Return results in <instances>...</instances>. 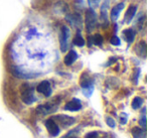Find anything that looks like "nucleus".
<instances>
[{
	"instance_id": "obj_18",
	"label": "nucleus",
	"mask_w": 147,
	"mask_h": 138,
	"mask_svg": "<svg viewBox=\"0 0 147 138\" xmlns=\"http://www.w3.org/2000/svg\"><path fill=\"white\" fill-rule=\"evenodd\" d=\"M69 19L75 26H79V25H81V23H82L81 22L82 19H81V16L79 14H73L71 17H69Z\"/></svg>"
},
{
	"instance_id": "obj_16",
	"label": "nucleus",
	"mask_w": 147,
	"mask_h": 138,
	"mask_svg": "<svg viewBox=\"0 0 147 138\" xmlns=\"http://www.w3.org/2000/svg\"><path fill=\"white\" fill-rule=\"evenodd\" d=\"M123 35H124V39L125 41H127L128 43H131L134 41V39H135V32L133 29L131 28H127L123 31Z\"/></svg>"
},
{
	"instance_id": "obj_13",
	"label": "nucleus",
	"mask_w": 147,
	"mask_h": 138,
	"mask_svg": "<svg viewBox=\"0 0 147 138\" xmlns=\"http://www.w3.org/2000/svg\"><path fill=\"white\" fill-rule=\"evenodd\" d=\"M135 51L139 57L145 59L146 57V43L144 41H140L138 45L135 47Z\"/></svg>"
},
{
	"instance_id": "obj_7",
	"label": "nucleus",
	"mask_w": 147,
	"mask_h": 138,
	"mask_svg": "<svg viewBox=\"0 0 147 138\" xmlns=\"http://www.w3.org/2000/svg\"><path fill=\"white\" fill-rule=\"evenodd\" d=\"M100 19L101 22L103 23L104 26L108 25V2L105 1L103 3V5L101 6V10H100Z\"/></svg>"
},
{
	"instance_id": "obj_17",
	"label": "nucleus",
	"mask_w": 147,
	"mask_h": 138,
	"mask_svg": "<svg viewBox=\"0 0 147 138\" xmlns=\"http://www.w3.org/2000/svg\"><path fill=\"white\" fill-rule=\"evenodd\" d=\"M74 45H77V47H84L85 45V39H83L82 34H81L80 31H78L76 34V37H75V39H74Z\"/></svg>"
},
{
	"instance_id": "obj_14",
	"label": "nucleus",
	"mask_w": 147,
	"mask_h": 138,
	"mask_svg": "<svg viewBox=\"0 0 147 138\" xmlns=\"http://www.w3.org/2000/svg\"><path fill=\"white\" fill-rule=\"evenodd\" d=\"M11 72H12V74L15 76V77L21 78V79H29V78L33 77V76L24 73V72H23L22 70L19 69L18 67H13L12 69H11Z\"/></svg>"
},
{
	"instance_id": "obj_19",
	"label": "nucleus",
	"mask_w": 147,
	"mask_h": 138,
	"mask_svg": "<svg viewBox=\"0 0 147 138\" xmlns=\"http://www.w3.org/2000/svg\"><path fill=\"white\" fill-rule=\"evenodd\" d=\"M92 41L94 45H103V37L101 34H99V33H97V34H95L94 37H92Z\"/></svg>"
},
{
	"instance_id": "obj_24",
	"label": "nucleus",
	"mask_w": 147,
	"mask_h": 138,
	"mask_svg": "<svg viewBox=\"0 0 147 138\" xmlns=\"http://www.w3.org/2000/svg\"><path fill=\"white\" fill-rule=\"evenodd\" d=\"M86 138H98V133L97 132H90L86 135Z\"/></svg>"
},
{
	"instance_id": "obj_15",
	"label": "nucleus",
	"mask_w": 147,
	"mask_h": 138,
	"mask_svg": "<svg viewBox=\"0 0 147 138\" xmlns=\"http://www.w3.org/2000/svg\"><path fill=\"white\" fill-rule=\"evenodd\" d=\"M93 85V80L91 79V77H89L87 74H84L81 77V86L84 89H89L91 88V86Z\"/></svg>"
},
{
	"instance_id": "obj_2",
	"label": "nucleus",
	"mask_w": 147,
	"mask_h": 138,
	"mask_svg": "<svg viewBox=\"0 0 147 138\" xmlns=\"http://www.w3.org/2000/svg\"><path fill=\"white\" fill-rule=\"evenodd\" d=\"M21 91V99L27 105H30L35 101V97L33 95V89L28 84H23L20 89Z\"/></svg>"
},
{
	"instance_id": "obj_3",
	"label": "nucleus",
	"mask_w": 147,
	"mask_h": 138,
	"mask_svg": "<svg viewBox=\"0 0 147 138\" xmlns=\"http://www.w3.org/2000/svg\"><path fill=\"white\" fill-rule=\"evenodd\" d=\"M71 37V31L69 28L65 25L61 26V33H59V47H61V51H67L69 47V41Z\"/></svg>"
},
{
	"instance_id": "obj_10",
	"label": "nucleus",
	"mask_w": 147,
	"mask_h": 138,
	"mask_svg": "<svg viewBox=\"0 0 147 138\" xmlns=\"http://www.w3.org/2000/svg\"><path fill=\"white\" fill-rule=\"evenodd\" d=\"M77 59H78V53H77L76 51L71 49V51H69V53H67V55L65 57L63 62H65V65L71 66L75 62L77 61Z\"/></svg>"
},
{
	"instance_id": "obj_1",
	"label": "nucleus",
	"mask_w": 147,
	"mask_h": 138,
	"mask_svg": "<svg viewBox=\"0 0 147 138\" xmlns=\"http://www.w3.org/2000/svg\"><path fill=\"white\" fill-rule=\"evenodd\" d=\"M97 14L93 8H90L86 11L85 15V24L88 32H92L97 26Z\"/></svg>"
},
{
	"instance_id": "obj_6",
	"label": "nucleus",
	"mask_w": 147,
	"mask_h": 138,
	"mask_svg": "<svg viewBox=\"0 0 147 138\" xmlns=\"http://www.w3.org/2000/svg\"><path fill=\"white\" fill-rule=\"evenodd\" d=\"M45 126H47V131L49 132L51 136H57L59 134V128L57 126V122H55L53 119H49L45 122Z\"/></svg>"
},
{
	"instance_id": "obj_27",
	"label": "nucleus",
	"mask_w": 147,
	"mask_h": 138,
	"mask_svg": "<svg viewBox=\"0 0 147 138\" xmlns=\"http://www.w3.org/2000/svg\"><path fill=\"white\" fill-rule=\"evenodd\" d=\"M89 47H92L93 45V41H92V37H89Z\"/></svg>"
},
{
	"instance_id": "obj_26",
	"label": "nucleus",
	"mask_w": 147,
	"mask_h": 138,
	"mask_svg": "<svg viewBox=\"0 0 147 138\" xmlns=\"http://www.w3.org/2000/svg\"><path fill=\"white\" fill-rule=\"evenodd\" d=\"M99 1H100V0H88L89 5H90V6H97L98 3H99Z\"/></svg>"
},
{
	"instance_id": "obj_4",
	"label": "nucleus",
	"mask_w": 147,
	"mask_h": 138,
	"mask_svg": "<svg viewBox=\"0 0 147 138\" xmlns=\"http://www.w3.org/2000/svg\"><path fill=\"white\" fill-rule=\"evenodd\" d=\"M53 120H57V121L59 122V123H61L63 127H69V126H71L75 122H76L75 118L69 117V116H67V115H63V114L55 116V117H53Z\"/></svg>"
},
{
	"instance_id": "obj_5",
	"label": "nucleus",
	"mask_w": 147,
	"mask_h": 138,
	"mask_svg": "<svg viewBox=\"0 0 147 138\" xmlns=\"http://www.w3.org/2000/svg\"><path fill=\"white\" fill-rule=\"evenodd\" d=\"M36 90L38 93H41L45 96V97H49L51 95V83L49 81H42L38 84L36 87Z\"/></svg>"
},
{
	"instance_id": "obj_22",
	"label": "nucleus",
	"mask_w": 147,
	"mask_h": 138,
	"mask_svg": "<svg viewBox=\"0 0 147 138\" xmlns=\"http://www.w3.org/2000/svg\"><path fill=\"white\" fill-rule=\"evenodd\" d=\"M110 43H112L113 45H120L121 41H120V39H119V37H117V35H114V37H113L112 39H111Z\"/></svg>"
},
{
	"instance_id": "obj_8",
	"label": "nucleus",
	"mask_w": 147,
	"mask_h": 138,
	"mask_svg": "<svg viewBox=\"0 0 147 138\" xmlns=\"http://www.w3.org/2000/svg\"><path fill=\"white\" fill-rule=\"evenodd\" d=\"M123 8H124V3H123V2H120V3H118L117 5H115V6L112 8L111 13H110L111 20L115 22V21L119 18V15H120L121 11L123 10Z\"/></svg>"
},
{
	"instance_id": "obj_23",
	"label": "nucleus",
	"mask_w": 147,
	"mask_h": 138,
	"mask_svg": "<svg viewBox=\"0 0 147 138\" xmlns=\"http://www.w3.org/2000/svg\"><path fill=\"white\" fill-rule=\"evenodd\" d=\"M106 122H107V124H108V125L110 126L111 128H114L115 127V121L112 119V118L107 117L106 118Z\"/></svg>"
},
{
	"instance_id": "obj_11",
	"label": "nucleus",
	"mask_w": 147,
	"mask_h": 138,
	"mask_svg": "<svg viewBox=\"0 0 147 138\" xmlns=\"http://www.w3.org/2000/svg\"><path fill=\"white\" fill-rule=\"evenodd\" d=\"M136 11H137V6H136V5H130V6H129V8L127 9L126 13H125L124 20L126 21L127 23L130 22V21L133 19V17L135 16V14H136Z\"/></svg>"
},
{
	"instance_id": "obj_21",
	"label": "nucleus",
	"mask_w": 147,
	"mask_h": 138,
	"mask_svg": "<svg viewBox=\"0 0 147 138\" xmlns=\"http://www.w3.org/2000/svg\"><path fill=\"white\" fill-rule=\"evenodd\" d=\"M132 132H133V135H134L135 138H142L143 136H144V131L138 129V128H134Z\"/></svg>"
},
{
	"instance_id": "obj_9",
	"label": "nucleus",
	"mask_w": 147,
	"mask_h": 138,
	"mask_svg": "<svg viewBox=\"0 0 147 138\" xmlns=\"http://www.w3.org/2000/svg\"><path fill=\"white\" fill-rule=\"evenodd\" d=\"M81 108H82V104H81V102L77 99L71 100V101H69V103L65 104V110H69V111H71V112L79 111Z\"/></svg>"
},
{
	"instance_id": "obj_12",
	"label": "nucleus",
	"mask_w": 147,
	"mask_h": 138,
	"mask_svg": "<svg viewBox=\"0 0 147 138\" xmlns=\"http://www.w3.org/2000/svg\"><path fill=\"white\" fill-rule=\"evenodd\" d=\"M53 104H47V105H41L38 106L36 109V113L40 114V115H47V114L53 112L55 109H53Z\"/></svg>"
},
{
	"instance_id": "obj_25",
	"label": "nucleus",
	"mask_w": 147,
	"mask_h": 138,
	"mask_svg": "<svg viewBox=\"0 0 147 138\" xmlns=\"http://www.w3.org/2000/svg\"><path fill=\"white\" fill-rule=\"evenodd\" d=\"M145 122H146V120H145V109H143L142 118H141V121H140V124L143 128H145Z\"/></svg>"
},
{
	"instance_id": "obj_20",
	"label": "nucleus",
	"mask_w": 147,
	"mask_h": 138,
	"mask_svg": "<svg viewBox=\"0 0 147 138\" xmlns=\"http://www.w3.org/2000/svg\"><path fill=\"white\" fill-rule=\"evenodd\" d=\"M143 104V99L140 97H136L134 100H133L132 102V107L133 109H138V108H140L141 106H142Z\"/></svg>"
}]
</instances>
